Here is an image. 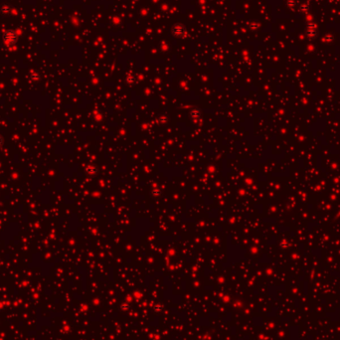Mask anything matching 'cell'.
I'll list each match as a JSON object with an SVG mask.
<instances>
[{
	"label": "cell",
	"instance_id": "obj_2",
	"mask_svg": "<svg viewBox=\"0 0 340 340\" xmlns=\"http://www.w3.org/2000/svg\"><path fill=\"white\" fill-rule=\"evenodd\" d=\"M172 32L176 37H181V36H183L185 33V28L182 24H176L173 27Z\"/></svg>",
	"mask_w": 340,
	"mask_h": 340
},
{
	"label": "cell",
	"instance_id": "obj_4",
	"mask_svg": "<svg viewBox=\"0 0 340 340\" xmlns=\"http://www.w3.org/2000/svg\"><path fill=\"white\" fill-rule=\"evenodd\" d=\"M2 143H3V138H2V136H0V145Z\"/></svg>",
	"mask_w": 340,
	"mask_h": 340
},
{
	"label": "cell",
	"instance_id": "obj_1",
	"mask_svg": "<svg viewBox=\"0 0 340 340\" xmlns=\"http://www.w3.org/2000/svg\"><path fill=\"white\" fill-rule=\"evenodd\" d=\"M3 41L8 45H13L18 41V33L15 30H7L3 33Z\"/></svg>",
	"mask_w": 340,
	"mask_h": 340
},
{
	"label": "cell",
	"instance_id": "obj_3",
	"mask_svg": "<svg viewBox=\"0 0 340 340\" xmlns=\"http://www.w3.org/2000/svg\"><path fill=\"white\" fill-rule=\"evenodd\" d=\"M11 11V7L8 5V4H3V5L1 6V8H0V12L2 13V14L4 15H7L9 14Z\"/></svg>",
	"mask_w": 340,
	"mask_h": 340
}]
</instances>
